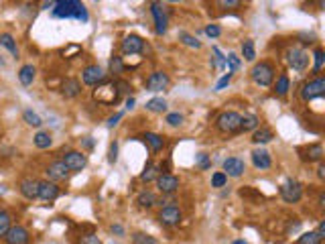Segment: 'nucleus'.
<instances>
[{"mask_svg":"<svg viewBox=\"0 0 325 244\" xmlns=\"http://www.w3.org/2000/svg\"><path fill=\"white\" fill-rule=\"evenodd\" d=\"M53 17L55 19H75L79 23H88L90 15L84 3L79 0H59L53 5Z\"/></svg>","mask_w":325,"mask_h":244,"instance_id":"f257e3e1","label":"nucleus"},{"mask_svg":"<svg viewBox=\"0 0 325 244\" xmlns=\"http://www.w3.org/2000/svg\"><path fill=\"white\" fill-rule=\"evenodd\" d=\"M250 75H252V79H254V84L266 88V86L273 84V79H275V67H273L268 61H260V63H256V65L252 67Z\"/></svg>","mask_w":325,"mask_h":244,"instance_id":"f03ea898","label":"nucleus"},{"mask_svg":"<svg viewBox=\"0 0 325 244\" xmlns=\"http://www.w3.org/2000/svg\"><path fill=\"white\" fill-rule=\"evenodd\" d=\"M325 96V77H315L311 81H307V84L301 88V100L303 102H311L315 98H321Z\"/></svg>","mask_w":325,"mask_h":244,"instance_id":"7ed1b4c3","label":"nucleus"},{"mask_svg":"<svg viewBox=\"0 0 325 244\" xmlns=\"http://www.w3.org/2000/svg\"><path fill=\"white\" fill-rule=\"evenodd\" d=\"M240 120L242 116L238 112H222L215 120V128L220 132H226V134H234L240 130Z\"/></svg>","mask_w":325,"mask_h":244,"instance_id":"20e7f679","label":"nucleus"},{"mask_svg":"<svg viewBox=\"0 0 325 244\" xmlns=\"http://www.w3.org/2000/svg\"><path fill=\"white\" fill-rule=\"evenodd\" d=\"M281 198H283V202H287V204H297V202L303 198V185H301L297 179H287V181L281 185Z\"/></svg>","mask_w":325,"mask_h":244,"instance_id":"39448f33","label":"nucleus"},{"mask_svg":"<svg viewBox=\"0 0 325 244\" xmlns=\"http://www.w3.org/2000/svg\"><path fill=\"white\" fill-rule=\"evenodd\" d=\"M94 98H96L100 104L110 106V104H116V102H118L120 94H118L116 84H100V88L94 92Z\"/></svg>","mask_w":325,"mask_h":244,"instance_id":"423d86ee","label":"nucleus"},{"mask_svg":"<svg viewBox=\"0 0 325 244\" xmlns=\"http://www.w3.org/2000/svg\"><path fill=\"white\" fill-rule=\"evenodd\" d=\"M81 79H84L86 86H100L106 81V71L100 65H88L81 71Z\"/></svg>","mask_w":325,"mask_h":244,"instance_id":"0eeeda50","label":"nucleus"},{"mask_svg":"<svg viewBox=\"0 0 325 244\" xmlns=\"http://www.w3.org/2000/svg\"><path fill=\"white\" fill-rule=\"evenodd\" d=\"M63 165L69 169V171H81L86 167V163H88V157L81 153V151H69L63 155Z\"/></svg>","mask_w":325,"mask_h":244,"instance_id":"6e6552de","label":"nucleus"},{"mask_svg":"<svg viewBox=\"0 0 325 244\" xmlns=\"http://www.w3.org/2000/svg\"><path fill=\"white\" fill-rule=\"evenodd\" d=\"M287 63H289L295 71H305L307 65H309V55H307L303 49L293 47V49L287 51Z\"/></svg>","mask_w":325,"mask_h":244,"instance_id":"1a4fd4ad","label":"nucleus"},{"mask_svg":"<svg viewBox=\"0 0 325 244\" xmlns=\"http://www.w3.org/2000/svg\"><path fill=\"white\" fill-rule=\"evenodd\" d=\"M5 242L7 244H29L31 242V236H29V230L25 226H11L9 232L5 234Z\"/></svg>","mask_w":325,"mask_h":244,"instance_id":"9d476101","label":"nucleus"},{"mask_svg":"<svg viewBox=\"0 0 325 244\" xmlns=\"http://www.w3.org/2000/svg\"><path fill=\"white\" fill-rule=\"evenodd\" d=\"M162 9H165V7H162V5H158V3H152V5H150V13H152V17H154V23H156V27H154L156 35H165V33H167V25H169L167 13L162 11Z\"/></svg>","mask_w":325,"mask_h":244,"instance_id":"9b49d317","label":"nucleus"},{"mask_svg":"<svg viewBox=\"0 0 325 244\" xmlns=\"http://www.w3.org/2000/svg\"><path fill=\"white\" fill-rule=\"evenodd\" d=\"M181 218H183V214L177 206H165L158 212V222L165 226H177L181 222Z\"/></svg>","mask_w":325,"mask_h":244,"instance_id":"f8f14e48","label":"nucleus"},{"mask_svg":"<svg viewBox=\"0 0 325 244\" xmlns=\"http://www.w3.org/2000/svg\"><path fill=\"white\" fill-rule=\"evenodd\" d=\"M169 86V75L165 71H154L146 79V90L148 92H160Z\"/></svg>","mask_w":325,"mask_h":244,"instance_id":"ddd939ff","label":"nucleus"},{"mask_svg":"<svg viewBox=\"0 0 325 244\" xmlns=\"http://www.w3.org/2000/svg\"><path fill=\"white\" fill-rule=\"evenodd\" d=\"M120 47H122V53L124 55H138L144 49V41L138 35H128V37H124V41H122Z\"/></svg>","mask_w":325,"mask_h":244,"instance_id":"4468645a","label":"nucleus"},{"mask_svg":"<svg viewBox=\"0 0 325 244\" xmlns=\"http://www.w3.org/2000/svg\"><path fill=\"white\" fill-rule=\"evenodd\" d=\"M244 171H246V165H244V161L240 157H228L224 161V173L230 175V177H240Z\"/></svg>","mask_w":325,"mask_h":244,"instance_id":"2eb2a0df","label":"nucleus"},{"mask_svg":"<svg viewBox=\"0 0 325 244\" xmlns=\"http://www.w3.org/2000/svg\"><path fill=\"white\" fill-rule=\"evenodd\" d=\"M156 185H158V191L160 193H173L179 189V179L171 173H162L156 177Z\"/></svg>","mask_w":325,"mask_h":244,"instance_id":"dca6fc26","label":"nucleus"},{"mask_svg":"<svg viewBox=\"0 0 325 244\" xmlns=\"http://www.w3.org/2000/svg\"><path fill=\"white\" fill-rule=\"evenodd\" d=\"M47 177L49 181H65L69 177V169L63 165V161H53L51 165L47 167Z\"/></svg>","mask_w":325,"mask_h":244,"instance_id":"f3484780","label":"nucleus"},{"mask_svg":"<svg viewBox=\"0 0 325 244\" xmlns=\"http://www.w3.org/2000/svg\"><path fill=\"white\" fill-rule=\"evenodd\" d=\"M252 165L256 169H270L273 167V157L266 149H256L252 151Z\"/></svg>","mask_w":325,"mask_h":244,"instance_id":"a211bd4d","label":"nucleus"},{"mask_svg":"<svg viewBox=\"0 0 325 244\" xmlns=\"http://www.w3.org/2000/svg\"><path fill=\"white\" fill-rule=\"evenodd\" d=\"M59 198V187L53 181H39V200L53 202Z\"/></svg>","mask_w":325,"mask_h":244,"instance_id":"6ab92c4d","label":"nucleus"},{"mask_svg":"<svg viewBox=\"0 0 325 244\" xmlns=\"http://www.w3.org/2000/svg\"><path fill=\"white\" fill-rule=\"evenodd\" d=\"M19 189H21V193H23L27 200H37V198H39V181L33 179V177H25V179L19 183Z\"/></svg>","mask_w":325,"mask_h":244,"instance_id":"aec40b11","label":"nucleus"},{"mask_svg":"<svg viewBox=\"0 0 325 244\" xmlns=\"http://www.w3.org/2000/svg\"><path fill=\"white\" fill-rule=\"evenodd\" d=\"M79 92H81V86H79V81L77 79H65L63 84H61V94L65 96V98H75V96H79Z\"/></svg>","mask_w":325,"mask_h":244,"instance_id":"412c9836","label":"nucleus"},{"mask_svg":"<svg viewBox=\"0 0 325 244\" xmlns=\"http://www.w3.org/2000/svg\"><path fill=\"white\" fill-rule=\"evenodd\" d=\"M142 138H144V142L150 147V151H154V153H158V151L165 149V138H162L160 134H154V132H144V134H142Z\"/></svg>","mask_w":325,"mask_h":244,"instance_id":"4be33fe9","label":"nucleus"},{"mask_svg":"<svg viewBox=\"0 0 325 244\" xmlns=\"http://www.w3.org/2000/svg\"><path fill=\"white\" fill-rule=\"evenodd\" d=\"M273 138H275V134H273V130L266 128V126L256 128L254 134H252V142H254V144H266V142H270Z\"/></svg>","mask_w":325,"mask_h":244,"instance_id":"5701e85b","label":"nucleus"},{"mask_svg":"<svg viewBox=\"0 0 325 244\" xmlns=\"http://www.w3.org/2000/svg\"><path fill=\"white\" fill-rule=\"evenodd\" d=\"M35 73H37L35 65H23L21 71H19V81L23 86H31L35 81Z\"/></svg>","mask_w":325,"mask_h":244,"instance_id":"b1692460","label":"nucleus"},{"mask_svg":"<svg viewBox=\"0 0 325 244\" xmlns=\"http://www.w3.org/2000/svg\"><path fill=\"white\" fill-rule=\"evenodd\" d=\"M303 153H305V155H303V161H309V163L321 161V159H323V147H321V144H311V147H307Z\"/></svg>","mask_w":325,"mask_h":244,"instance_id":"393cba45","label":"nucleus"},{"mask_svg":"<svg viewBox=\"0 0 325 244\" xmlns=\"http://www.w3.org/2000/svg\"><path fill=\"white\" fill-rule=\"evenodd\" d=\"M291 90V79L287 73H281L279 79H277V84H275V94L277 96H287Z\"/></svg>","mask_w":325,"mask_h":244,"instance_id":"a878e982","label":"nucleus"},{"mask_svg":"<svg viewBox=\"0 0 325 244\" xmlns=\"http://www.w3.org/2000/svg\"><path fill=\"white\" fill-rule=\"evenodd\" d=\"M158 169H160L158 165H154V163H150V161H148L146 165H144V171L140 173V179H142V181H146V183H148V181H152V179H156V177H158Z\"/></svg>","mask_w":325,"mask_h":244,"instance_id":"bb28decb","label":"nucleus"},{"mask_svg":"<svg viewBox=\"0 0 325 244\" xmlns=\"http://www.w3.org/2000/svg\"><path fill=\"white\" fill-rule=\"evenodd\" d=\"M0 45H3V47H7V49L11 51V55H13V57H19V47H17V43H15L13 35H9V33H3V35H0Z\"/></svg>","mask_w":325,"mask_h":244,"instance_id":"cd10ccee","label":"nucleus"},{"mask_svg":"<svg viewBox=\"0 0 325 244\" xmlns=\"http://www.w3.org/2000/svg\"><path fill=\"white\" fill-rule=\"evenodd\" d=\"M51 144H53V138H51V134L47 130H39L35 134V147L37 149H49Z\"/></svg>","mask_w":325,"mask_h":244,"instance_id":"c85d7f7f","label":"nucleus"},{"mask_svg":"<svg viewBox=\"0 0 325 244\" xmlns=\"http://www.w3.org/2000/svg\"><path fill=\"white\" fill-rule=\"evenodd\" d=\"M13 226V216L7 210H0V238H5V234L9 232V228Z\"/></svg>","mask_w":325,"mask_h":244,"instance_id":"c756f323","label":"nucleus"},{"mask_svg":"<svg viewBox=\"0 0 325 244\" xmlns=\"http://www.w3.org/2000/svg\"><path fill=\"white\" fill-rule=\"evenodd\" d=\"M136 204H138L140 208H152V206L156 204V196H154L152 191H142V193H138Z\"/></svg>","mask_w":325,"mask_h":244,"instance_id":"7c9ffc66","label":"nucleus"},{"mask_svg":"<svg viewBox=\"0 0 325 244\" xmlns=\"http://www.w3.org/2000/svg\"><path fill=\"white\" fill-rule=\"evenodd\" d=\"M146 110H148V112H165V110H167L165 98H150V100L146 102Z\"/></svg>","mask_w":325,"mask_h":244,"instance_id":"2f4dec72","label":"nucleus"},{"mask_svg":"<svg viewBox=\"0 0 325 244\" xmlns=\"http://www.w3.org/2000/svg\"><path fill=\"white\" fill-rule=\"evenodd\" d=\"M258 128V118L254 114H246L240 120V130H256Z\"/></svg>","mask_w":325,"mask_h":244,"instance_id":"473e14b6","label":"nucleus"},{"mask_svg":"<svg viewBox=\"0 0 325 244\" xmlns=\"http://www.w3.org/2000/svg\"><path fill=\"white\" fill-rule=\"evenodd\" d=\"M242 55L246 61H254L256 59V49H254V41H244L242 43Z\"/></svg>","mask_w":325,"mask_h":244,"instance_id":"72a5a7b5","label":"nucleus"},{"mask_svg":"<svg viewBox=\"0 0 325 244\" xmlns=\"http://www.w3.org/2000/svg\"><path fill=\"white\" fill-rule=\"evenodd\" d=\"M23 120H25L29 126H35V128H39V126L43 124V118H41L37 112H33V110H25V112H23Z\"/></svg>","mask_w":325,"mask_h":244,"instance_id":"f704fd0d","label":"nucleus"},{"mask_svg":"<svg viewBox=\"0 0 325 244\" xmlns=\"http://www.w3.org/2000/svg\"><path fill=\"white\" fill-rule=\"evenodd\" d=\"M132 242L134 244H158V240L154 236H148L144 232H134L132 234Z\"/></svg>","mask_w":325,"mask_h":244,"instance_id":"c9c22d12","label":"nucleus"},{"mask_svg":"<svg viewBox=\"0 0 325 244\" xmlns=\"http://www.w3.org/2000/svg\"><path fill=\"white\" fill-rule=\"evenodd\" d=\"M321 236L315 232V230H311V232H305L301 238H299V242L297 244H321Z\"/></svg>","mask_w":325,"mask_h":244,"instance_id":"e433bc0d","label":"nucleus"},{"mask_svg":"<svg viewBox=\"0 0 325 244\" xmlns=\"http://www.w3.org/2000/svg\"><path fill=\"white\" fill-rule=\"evenodd\" d=\"M179 39H181L187 47H191V49H199V47H201V43L197 41V37H193V35H189V33H185V31L179 33Z\"/></svg>","mask_w":325,"mask_h":244,"instance_id":"4c0bfd02","label":"nucleus"},{"mask_svg":"<svg viewBox=\"0 0 325 244\" xmlns=\"http://www.w3.org/2000/svg\"><path fill=\"white\" fill-rule=\"evenodd\" d=\"M211 51H213V55H215V57L211 59V67H215V69H224V67H226V55H224L218 47H213Z\"/></svg>","mask_w":325,"mask_h":244,"instance_id":"58836bf2","label":"nucleus"},{"mask_svg":"<svg viewBox=\"0 0 325 244\" xmlns=\"http://www.w3.org/2000/svg\"><path fill=\"white\" fill-rule=\"evenodd\" d=\"M226 65L230 67L228 71H232V73H234L236 69H240V57H238L236 53H228V55H226Z\"/></svg>","mask_w":325,"mask_h":244,"instance_id":"ea45409f","label":"nucleus"},{"mask_svg":"<svg viewBox=\"0 0 325 244\" xmlns=\"http://www.w3.org/2000/svg\"><path fill=\"white\" fill-rule=\"evenodd\" d=\"M228 183V175L224 171H218L211 175V187H224Z\"/></svg>","mask_w":325,"mask_h":244,"instance_id":"a19ab883","label":"nucleus"},{"mask_svg":"<svg viewBox=\"0 0 325 244\" xmlns=\"http://www.w3.org/2000/svg\"><path fill=\"white\" fill-rule=\"evenodd\" d=\"M315 65H313V71L315 73H319L321 71V67H323V61H325V51L323 49H315Z\"/></svg>","mask_w":325,"mask_h":244,"instance_id":"79ce46f5","label":"nucleus"},{"mask_svg":"<svg viewBox=\"0 0 325 244\" xmlns=\"http://www.w3.org/2000/svg\"><path fill=\"white\" fill-rule=\"evenodd\" d=\"M110 71H112V73H122V71H124V63H122V57L114 55V57L110 59Z\"/></svg>","mask_w":325,"mask_h":244,"instance_id":"37998d69","label":"nucleus"},{"mask_svg":"<svg viewBox=\"0 0 325 244\" xmlns=\"http://www.w3.org/2000/svg\"><path fill=\"white\" fill-rule=\"evenodd\" d=\"M165 122H167L169 126H181V124H183V114H179V112H171V114H167Z\"/></svg>","mask_w":325,"mask_h":244,"instance_id":"c03bdc74","label":"nucleus"},{"mask_svg":"<svg viewBox=\"0 0 325 244\" xmlns=\"http://www.w3.org/2000/svg\"><path fill=\"white\" fill-rule=\"evenodd\" d=\"M197 165H199V169H203V171L211 167V161H209V157H207L205 153H199V155H197Z\"/></svg>","mask_w":325,"mask_h":244,"instance_id":"a18cd8bd","label":"nucleus"},{"mask_svg":"<svg viewBox=\"0 0 325 244\" xmlns=\"http://www.w3.org/2000/svg\"><path fill=\"white\" fill-rule=\"evenodd\" d=\"M205 35H207L209 39H218V37L222 35V29H220L218 25H207V27H205Z\"/></svg>","mask_w":325,"mask_h":244,"instance_id":"49530a36","label":"nucleus"},{"mask_svg":"<svg viewBox=\"0 0 325 244\" xmlns=\"http://www.w3.org/2000/svg\"><path fill=\"white\" fill-rule=\"evenodd\" d=\"M232 75H234V73H232V71H228V73H226V75H224V77H222V79L218 81V84H215V92L224 90V88H226V86L230 84V81H232Z\"/></svg>","mask_w":325,"mask_h":244,"instance_id":"de8ad7c7","label":"nucleus"},{"mask_svg":"<svg viewBox=\"0 0 325 244\" xmlns=\"http://www.w3.org/2000/svg\"><path fill=\"white\" fill-rule=\"evenodd\" d=\"M79 244H102V242H100V238L96 234H88V236H81Z\"/></svg>","mask_w":325,"mask_h":244,"instance_id":"09e8293b","label":"nucleus"},{"mask_svg":"<svg viewBox=\"0 0 325 244\" xmlns=\"http://www.w3.org/2000/svg\"><path fill=\"white\" fill-rule=\"evenodd\" d=\"M116 159H118V142H112L110 144V151H108V161L110 163H116Z\"/></svg>","mask_w":325,"mask_h":244,"instance_id":"8fccbe9b","label":"nucleus"},{"mask_svg":"<svg viewBox=\"0 0 325 244\" xmlns=\"http://www.w3.org/2000/svg\"><path fill=\"white\" fill-rule=\"evenodd\" d=\"M122 116H124L122 112H116L114 116H110V118H108V122H106V126H108V128H114V126L118 124V120H120Z\"/></svg>","mask_w":325,"mask_h":244,"instance_id":"3c124183","label":"nucleus"},{"mask_svg":"<svg viewBox=\"0 0 325 244\" xmlns=\"http://www.w3.org/2000/svg\"><path fill=\"white\" fill-rule=\"evenodd\" d=\"M218 5H220L222 9H234V7H240L238 0H220Z\"/></svg>","mask_w":325,"mask_h":244,"instance_id":"603ef678","label":"nucleus"},{"mask_svg":"<svg viewBox=\"0 0 325 244\" xmlns=\"http://www.w3.org/2000/svg\"><path fill=\"white\" fill-rule=\"evenodd\" d=\"M116 88H118V94H128L132 90L130 84H126V81H116Z\"/></svg>","mask_w":325,"mask_h":244,"instance_id":"864d4df0","label":"nucleus"},{"mask_svg":"<svg viewBox=\"0 0 325 244\" xmlns=\"http://www.w3.org/2000/svg\"><path fill=\"white\" fill-rule=\"evenodd\" d=\"M110 230H112V232H114V234H118V236H122V234H124V228H122V226H120V224H114V226H112V228H110Z\"/></svg>","mask_w":325,"mask_h":244,"instance_id":"5fc2aeb1","label":"nucleus"},{"mask_svg":"<svg viewBox=\"0 0 325 244\" xmlns=\"http://www.w3.org/2000/svg\"><path fill=\"white\" fill-rule=\"evenodd\" d=\"M317 175H319V179H325V165H323V163H321L319 169H317Z\"/></svg>","mask_w":325,"mask_h":244,"instance_id":"6e6d98bb","label":"nucleus"},{"mask_svg":"<svg viewBox=\"0 0 325 244\" xmlns=\"http://www.w3.org/2000/svg\"><path fill=\"white\" fill-rule=\"evenodd\" d=\"M84 147H86V149H92V147H94V140H92L90 136H86V138H84Z\"/></svg>","mask_w":325,"mask_h":244,"instance_id":"4d7b16f0","label":"nucleus"},{"mask_svg":"<svg viewBox=\"0 0 325 244\" xmlns=\"http://www.w3.org/2000/svg\"><path fill=\"white\" fill-rule=\"evenodd\" d=\"M134 104H136V100H134V98H128V100H126V108H128V110H130V108H134Z\"/></svg>","mask_w":325,"mask_h":244,"instance_id":"13d9d810","label":"nucleus"},{"mask_svg":"<svg viewBox=\"0 0 325 244\" xmlns=\"http://www.w3.org/2000/svg\"><path fill=\"white\" fill-rule=\"evenodd\" d=\"M317 204H319L321 208L325 206V193H319V200H317Z\"/></svg>","mask_w":325,"mask_h":244,"instance_id":"bf43d9fd","label":"nucleus"},{"mask_svg":"<svg viewBox=\"0 0 325 244\" xmlns=\"http://www.w3.org/2000/svg\"><path fill=\"white\" fill-rule=\"evenodd\" d=\"M232 244H248V242H244V240H234Z\"/></svg>","mask_w":325,"mask_h":244,"instance_id":"052dcab7","label":"nucleus"}]
</instances>
